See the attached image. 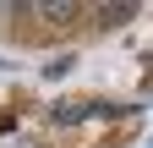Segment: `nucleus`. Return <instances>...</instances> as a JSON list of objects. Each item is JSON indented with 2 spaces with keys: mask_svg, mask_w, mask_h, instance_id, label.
I'll return each mask as SVG.
<instances>
[{
  "mask_svg": "<svg viewBox=\"0 0 153 148\" xmlns=\"http://www.w3.org/2000/svg\"><path fill=\"white\" fill-rule=\"evenodd\" d=\"M38 11H44V22H55V28H66V22H76V6H71V0H44Z\"/></svg>",
  "mask_w": 153,
  "mask_h": 148,
  "instance_id": "1",
  "label": "nucleus"
},
{
  "mask_svg": "<svg viewBox=\"0 0 153 148\" xmlns=\"http://www.w3.org/2000/svg\"><path fill=\"white\" fill-rule=\"evenodd\" d=\"M120 22H131V6H104L99 11V28H120Z\"/></svg>",
  "mask_w": 153,
  "mask_h": 148,
  "instance_id": "2",
  "label": "nucleus"
}]
</instances>
